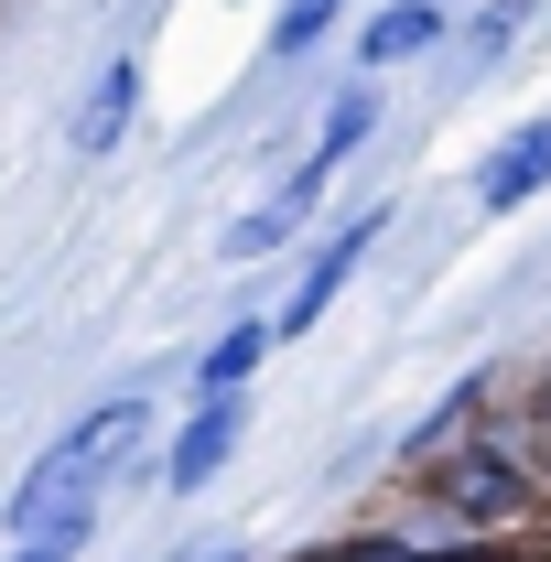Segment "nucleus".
<instances>
[{"instance_id": "nucleus-11", "label": "nucleus", "mask_w": 551, "mask_h": 562, "mask_svg": "<svg viewBox=\"0 0 551 562\" xmlns=\"http://www.w3.org/2000/svg\"><path fill=\"white\" fill-rule=\"evenodd\" d=\"M336 11H346V0H281V22H271V55H314V44L336 33Z\"/></svg>"}, {"instance_id": "nucleus-7", "label": "nucleus", "mask_w": 551, "mask_h": 562, "mask_svg": "<svg viewBox=\"0 0 551 562\" xmlns=\"http://www.w3.org/2000/svg\"><path fill=\"white\" fill-rule=\"evenodd\" d=\"M271 347H281V325H227V336L195 357V401H238V390H249V368H260Z\"/></svg>"}, {"instance_id": "nucleus-3", "label": "nucleus", "mask_w": 551, "mask_h": 562, "mask_svg": "<svg viewBox=\"0 0 551 562\" xmlns=\"http://www.w3.org/2000/svg\"><path fill=\"white\" fill-rule=\"evenodd\" d=\"M379 216H390V206H357V216H336V227H325V249L303 260V281L281 292V314H271L281 336H314V325H325V303H336L346 281H357V260L379 249Z\"/></svg>"}, {"instance_id": "nucleus-12", "label": "nucleus", "mask_w": 551, "mask_h": 562, "mask_svg": "<svg viewBox=\"0 0 551 562\" xmlns=\"http://www.w3.org/2000/svg\"><path fill=\"white\" fill-rule=\"evenodd\" d=\"M76 552H87V530H55V541H11L0 562H76Z\"/></svg>"}, {"instance_id": "nucleus-14", "label": "nucleus", "mask_w": 551, "mask_h": 562, "mask_svg": "<svg viewBox=\"0 0 551 562\" xmlns=\"http://www.w3.org/2000/svg\"><path fill=\"white\" fill-rule=\"evenodd\" d=\"M173 562H249V541H184Z\"/></svg>"}, {"instance_id": "nucleus-13", "label": "nucleus", "mask_w": 551, "mask_h": 562, "mask_svg": "<svg viewBox=\"0 0 551 562\" xmlns=\"http://www.w3.org/2000/svg\"><path fill=\"white\" fill-rule=\"evenodd\" d=\"M508 33H519V0H497V11H486V22H476V33H465V44H476V55H497Z\"/></svg>"}, {"instance_id": "nucleus-5", "label": "nucleus", "mask_w": 551, "mask_h": 562, "mask_svg": "<svg viewBox=\"0 0 551 562\" xmlns=\"http://www.w3.org/2000/svg\"><path fill=\"white\" fill-rule=\"evenodd\" d=\"M314 195H325V162H292V173H281L271 195H260V206H249L238 227H227V260H271L281 238H303V216H314Z\"/></svg>"}, {"instance_id": "nucleus-10", "label": "nucleus", "mask_w": 551, "mask_h": 562, "mask_svg": "<svg viewBox=\"0 0 551 562\" xmlns=\"http://www.w3.org/2000/svg\"><path fill=\"white\" fill-rule=\"evenodd\" d=\"M368 131H379V98H368V87H346L336 109H325V131H314V151H303V162H325V173H336V162H346Z\"/></svg>"}, {"instance_id": "nucleus-9", "label": "nucleus", "mask_w": 551, "mask_h": 562, "mask_svg": "<svg viewBox=\"0 0 551 562\" xmlns=\"http://www.w3.org/2000/svg\"><path fill=\"white\" fill-rule=\"evenodd\" d=\"M432 33H443V11H432V0H390V11L357 33V55H368V66H401V55H421Z\"/></svg>"}, {"instance_id": "nucleus-4", "label": "nucleus", "mask_w": 551, "mask_h": 562, "mask_svg": "<svg viewBox=\"0 0 551 562\" xmlns=\"http://www.w3.org/2000/svg\"><path fill=\"white\" fill-rule=\"evenodd\" d=\"M238 432H249V390H238V401H195L184 432H173V454H162V487H173V497L216 487V476H227V454H238Z\"/></svg>"}, {"instance_id": "nucleus-6", "label": "nucleus", "mask_w": 551, "mask_h": 562, "mask_svg": "<svg viewBox=\"0 0 551 562\" xmlns=\"http://www.w3.org/2000/svg\"><path fill=\"white\" fill-rule=\"evenodd\" d=\"M541 184H551V120H519V131H508V140L476 162V206H486V216H508V206H530Z\"/></svg>"}, {"instance_id": "nucleus-1", "label": "nucleus", "mask_w": 551, "mask_h": 562, "mask_svg": "<svg viewBox=\"0 0 551 562\" xmlns=\"http://www.w3.org/2000/svg\"><path fill=\"white\" fill-rule=\"evenodd\" d=\"M140 432H151V401L140 390H120V401H98L87 422H66L44 454H33V476L11 487V541H55V530H98V497H109V476L140 454Z\"/></svg>"}, {"instance_id": "nucleus-2", "label": "nucleus", "mask_w": 551, "mask_h": 562, "mask_svg": "<svg viewBox=\"0 0 551 562\" xmlns=\"http://www.w3.org/2000/svg\"><path fill=\"white\" fill-rule=\"evenodd\" d=\"M421 497H432L465 541H497V530L541 519V476H530V454H519L508 432H465V443H443V454L421 465Z\"/></svg>"}, {"instance_id": "nucleus-8", "label": "nucleus", "mask_w": 551, "mask_h": 562, "mask_svg": "<svg viewBox=\"0 0 551 562\" xmlns=\"http://www.w3.org/2000/svg\"><path fill=\"white\" fill-rule=\"evenodd\" d=\"M131 109H140V55H120V66L87 87V109H76V151H109V140L131 131Z\"/></svg>"}, {"instance_id": "nucleus-15", "label": "nucleus", "mask_w": 551, "mask_h": 562, "mask_svg": "<svg viewBox=\"0 0 551 562\" xmlns=\"http://www.w3.org/2000/svg\"><path fill=\"white\" fill-rule=\"evenodd\" d=\"M541 443H551V379H541Z\"/></svg>"}]
</instances>
